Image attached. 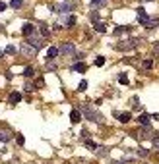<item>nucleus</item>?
<instances>
[{
	"mask_svg": "<svg viewBox=\"0 0 159 164\" xmlns=\"http://www.w3.org/2000/svg\"><path fill=\"white\" fill-rule=\"evenodd\" d=\"M23 76H25V77H33V68H31V66H27V68L23 69Z\"/></svg>",
	"mask_w": 159,
	"mask_h": 164,
	"instance_id": "aec40b11",
	"label": "nucleus"
},
{
	"mask_svg": "<svg viewBox=\"0 0 159 164\" xmlns=\"http://www.w3.org/2000/svg\"><path fill=\"white\" fill-rule=\"evenodd\" d=\"M2 54H4V52H2V50H0V58H2Z\"/></svg>",
	"mask_w": 159,
	"mask_h": 164,
	"instance_id": "4c0bfd02",
	"label": "nucleus"
},
{
	"mask_svg": "<svg viewBox=\"0 0 159 164\" xmlns=\"http://www.w3.org/2000/svg\"><path fill=\"white\" fill-rule=\"evenodd\" d=\"M82 112H83V116H85V120H91V122H101L103 120L101 114L97 112V110H93L89 104H83V106H82Z\"/></svg>",
	"mask_w": 159,
	"mask_h": 164,
	"instance_id": "f257e3e1",
	"label": "nucleus"
},
{
	"mask_svg": "<svg viewBox=\"0 0 159 164\" xmlns=\"http://www.w3.org/2000/svg\"><path fill=\"white\" fill-rule=\"evenodd\" d=\"M21 54H23V56H35V54H37V48L25 41V43L21 44Z\"/></svg>",
	"mask_w": 159,
	"mask_h": 164,
	"instance_id": "f03ea898",
	"label": "nucleus"
},
{
	"mask_svg": "<svg viewBox=\"0 0 159 164\" xmlns=\"http://www.w3.org/2000/svg\"><path fill=\"white\" fill-rule=\"evenodd\" d=\"M72 8H74V4H70V2H68V4H58V6H52V10H54V12H58V14H68Z\"/></svg>",
	"mask_w": 159,
	"mask_h": 164,
	"instance_id": "20e7f679",
	"label": "nucleus"
},
{
	"mask_svg": "<svg viewBox=\"0 0 159 164\" xmlns=\"http://www.w3.org/2000/svg\"><path fill=\"white\" fill-rule=\"evenodd\" d=\"M118 120H120L122 124H128V122L132 120V116H130V112H122V114H118Z\"/></svg>",
	"mask_w": 159,
	"mask_h": 164,
	"instance_id": "ddd939ff",
	"label": "nucleus"
},
{
	"mask_svg": "<svg viewBox=\"0 0 159 164\" xmlns=\"http://www.w3.org/2000/svg\"><path fill=\"white\" fill-rule=\"evenodd\" d=\"M107 0H91V6L95 8V6H101V4H105Z\"/></svg>",
	"mask_w": 159,
	"mask_h": 164,
	"instance_id": "5701e85b",
	"label": "nucleus"
},
{
	"mask_svg": "<svg viewBox=\"0 0 159 164\" xmlns=\"http://www.w3.org/2000/svg\"><path fill=\"white\" fill-rule=\"evenodd\" d=\"M97 154H99V157H105V154H107V149H105V147H99V149H97Z\"/></svg>",
	"mask_w": 159,
	"mask_h": 164,
	"instance_id": "c85d7f7f",
	"label": "nucleus"
},
{
	"mask_svg": "<svg viewBox=\"0 0 159 164\" xmlns=\"http://www.w3.org/2000/svg\"><path fill=\"white\" fill-rule=\"evenodd\" d=\"M21 4H23V0H10V6L12 8H21Z\"/></svg>",
	"mask_w": 159,
	"mask_h": 164,
	"instance_id": "6ab92c4d",
	"label": "nucleus"
},
{
	"mask_svg": "<svg viewBox=\"0 0 159 164\" xmlns=\"http://www.w3.org/2000/svg\"><path fill=\"white\" fill-rule=\"evenodd\" d=\"M58 54H60V50H58L56 46H51V48H49V52H47V58H49V60H52V58H56Z\"/></svg>",
	"mask_w": 159,
	"mask_h": 164,
	"instance_id": "9b49d317",
	"label": "nucleus"
},
{
	"mask_svg": "<svg viewBox=\"0 0 159 164\" xmlns=\"http://www.w3.org/2000/svg\"><path fill=\"white\" fill-rule=\"evenodd\" d=\"M19 101H21V95H19V93H12V95L8 97V102H10V104H18Z\"/></svg>",
	"mask_w": 159,
	"mask_h": 164,
	"instance_id": "f8f14e48",
	"label": "nucleus"
},
{
	"mask_svg": "<svg viewBox=\"0 0 159 164\" xmlns=\"http://www.w3.org/2000/svg\"><path fill=\"white\" fill-rule=\"evenodd\" d=\"M87 89V81L83 79V81H80V85H78V91H85Z\"/></svg>",
	"mask_w": 159,
	"mask_h": 164,
	"instance_id": "412c9836",
	"label": "nucleus"
},
{
	"mask_svg": "<svg viewBox=\"0 0 159 164\" xmlns=\"http://www.w3.org/2000/svg\"><path fill=\"white\" fill-rule=\"evenodd\" d=\"M2 31H4V27H2V25H0V33H2Z\"/></svg>",
	"mask_w": 159,
	"mask_h": 164,
	"instance_id": "e433bc0d",
	"label": "nucleus"
},
{
	"mask_svg": "<svg viewBox=\"0 0 159 164\" xmlns=\"http://www.w3.org/2000/svg\"><path fill=\"white\" fill-rule=\"evenodd\" d=\"M142 66H144L146 69H149V68L153 66V62H151V60H144V62H142Z\"/></svg>",
	"mask_w": 159,
	"mask_h": 164,
	"instance_id": "a878e982",
	"label": "nucleus"
},
{
	"mask_svg": "<svg viewBox=\"0 0 159 164\" xmlns=\"http://www.w3.org/2000/svg\"><path fill=\"white\" fill-rule=\"evenodd\" d=\"M74 71H80V73H83V71H85V69H87V66H85V64L83 62H78V64H74Z\"/></svg>",
	"mask_w": 159,
	"mask_h": 164,
	"instance_id": "4468645a",
	"label": "nucleus"
},
{
	"mask_svg": "<svg viewBox=\"0 0 159 164\" xmlns=\"http://www.w3.org/2000/svg\"><path fill=\"white\" fill-rule=\"evenodd\" d=\"M23 89H25V91H27V93H31V91H33V89H35V87H33V85H31V83H27V85H25V87H23Z\"/></svg>",
	"mask_w": 159,
	"mask_h": 164,
	"instance_id": "2f4dec72",
	"label": "nucleus"
},
{
	"mask_svg": "<svg viewBox=\"0 0 159 164\" xmlns=\"http://www.w3.org/2000/svg\"><path fill=\"white\" fill-rule=\"evenodd\" d=\"M33 31H35V25H33L31 21H25V23H23V27H21V33H23L25 37H31Z\"/></svg>",
	"mask_w": 159,
	"mask_h": 164,
	"instance_id": "39448f33",
	"label": "nucleus"
},
{
	"mask_svg": "<svg viewBox=\"0 0 159 164\" xmlns=\"http://www.w3.org/2000/svg\"><path fill=\"white\" fill-rule=\"evenodd\" d=\"M147 133H151L149 127H142L140 131H138V137H147Z\"/></svg>",
	"mask_w": 159,
	"mask_h": 164,
	"instance_id": "dca6fc26",
	"label": "nucleus"
},
{
	"mask_svg": "<svg viewBox=\"0 0 159 164\" xmlns=\"http://www.w3.org/2000/svg\"><path fill=\"white\" fill-rule=\"evenodd\" d=\"M49 29H47V25H41V35H43V37H49Z\"/></svg>",
	"mask_w": 159,
	"mask_h": 164,
	"instance_id": "b1692460",
	"label": "nucleus"
},
{
	"mask_svg": "<svg viewBox=\"0 0 159 164\" xmlns=\"http://www.w3.org/2000/svg\"><path fill=\"white\" fill-rule=\"evenodd\" d=\"M85 147H87V149H91V151H97V149H99V147H97L93 141H89V139H85Z\"/></svg>",
	"mask_w": 159,
	"mask_h": 164,
	"instance_id": "a211bd4d",
	"label": "nucleus"
},
{
	"mask_svg": "<svg viewBox=\"0 0 159 164\" xmlns=\"http://www.w3.org/2000/svg\"><path fill=\"white\" fill-rule=\"evenodd\" d=\"M157 25H159V18H149V21H147L144 27H146V29H155Z\"/></svg>",
	"mask_w": 159,
	"mask_h": 164,
	"instance_id": "9d476101",
	"label": "nucleus"
},
{
	"mask_svg": "<svg viewBox=\"0 0 159 164\" xmlns=\"http://www.w3.org/2000/svg\"><path fill=\"white\" fill-rule=\"evenodd\" d=\"M147 154H149L147 149H138V157H147Z\"/></svg>",
	"mask_w": 159,
	"mask_h": 164,
	"instance_id": "393cba45",
	"label": "nucleus"
},
{
	"mask_svg": "<svg viewBox=\"0 0 159 164\" xmlns=\"http://www.w3.org/2000/svg\"><path fill=\"white\" fill-rule=\"evenodd\" d=\"M27 43L33 44V46H35L37 50L41 48V46H43V41H41V39H37V37H29V39H27Z\"/></svg>",
	"mask_w": 159,
	"mask_h": 164,
	"instance_id": "0eeeda50",
	"label": "nucleus"
},
{
	"mask_svg": "<svg viewBox=\"0 0 159 164\" xmlns=\"http://www.w3.org/2000/svg\"><path fill=\"white\" fill-rule=\"evenodd\" d=\"M68 25H76V18H74V16L68 18Z\"/></svg>",
	"mask_w": 159,
	"mask_h": 164,
	"instance_id": "7c9ffc66",
	"label": "nucleus"
},
{
	"mask_svg": "<svg viewBox=\"0 0 159 164\" xmlns=\"http://www.w3.org/2000/svg\"><path fill=\"white\" fill-rule=\"evenodd\" d=\"M95 31L105 33V31H107V25H105V23H99V21H97V23H95Z\"/></svg>",
	"mask_w": 159,
	"mask_h": 164,
	"instance_id": "f3484780",
	"label": "nucleus"
},
{
	"mask_svg": "<svg viewBox=\"0 0 159 164\" xmlns=\"http://www.w3.org/2000/svg\"><path fill=\"white\" fill-rule=\"evenodd\" d=\"M138 122H140V124H142V126H149V122H151V116H149V114H146V112H144V114H142V116H140V118H138Z\"/></svg>",
	"mask_w": 159,
	"mask_h": 164,
	"instance_id": "423d86ee",
	"label": "nucleus"
},
{
	"mask_svg": "<svg viewBox=\"0 0 159 164\" xmlns=\"http://www.w3.org/2000/svg\"><path fill=\"white\" fill-rule=\"evenodd\" d=\"M113 164H130V162H126V160H122V162H113Z\"/></svg>",
	"mask_w": 159,
	"mask_h": 164,
	"instance_id": "c9c22d12",
	"label": "nucleus"
},
{
	"mask_svg": "<svg viewBox=\"0 0 159 164\" xmlns=\"http://www.w3.org/2000/svg\"><path fill=\"white\" fill-rule=\"evenodd\" d=\"M118 81H120L122 85H126V83H128V77L124 76V73H120V76H118Z\"/></svg>",
	"mask_w": 159,
	"mask_h": 164,
	"instance_id": "bb28decb",
	"label": "nucleus"
},
{
	"mask_svg": "<svg viewBox=\"0 0 159 164\" xmlns=\"http://www.w3.org/2000/svg\"><path fill=\"white\" fill-rule=\"evenodd\" d=\"M6 52H8V54H16V46H14V44H8Z\"/></svg>",
	"mask_w": 159,
	"mask_h": 164,
	"instance_id": "4be33fe9",
	"label": "nucleus"
},
{
	"mask_svg": "<svg viewBox=\"0 0 159 164\" xmlns=\"http://www.w3.org/2000/svg\"><path fill=\"white\" fill-rule=\"evenodd\" d=\"M80 120H82V114H80V110H72V112H70V122H72V124H78Z\"/></svg>",
	"mask_w": 159,
	"mask_h": 164,
	"instance_id": "6e6552de",
	"label": "nucleus"
},
{
	"mask_svg": "<svg viewBox=\"0 0 159 164\" xmlns=\"http://www.w3.org/2000/svg\"><path fill=\"white\" fill-rule=\"evenodd\" d=\"M16 141H18V145H23V143H25V137H23V135H18Z\"/></svg>",
	"mask_w": 159,
	"mask_h": 164,
	"instance_id": "c756f323",
	"label": "nucleus"
},
{
	"mask_svg": "<svg viewBox=\"0 0 159 164\" xmlns=\"http://www.w3.org/2000/svg\"><path fill=\"white\" fill-rule=\"evenodd\" d=\"M103 64H105V58H103V56H97L95 58V66H103Z\"/></svg>",
	"mask_w": 159,
	"mask_h": 164,
	"instance_id": "cd10ccee",
	"label": "nucleus"
},
{
	"mask_svg": "<svg viewBox=\"0 0 159 164\" xmlns=\"http://www.w3.org/2000/svg\"><path fill=\"white\" fill-rule=\"evenodd\" d=\"M58 50L62 52V54H74L76 52V46H74V43H62Z\"/></svg>",
	"mask_w": 159,
	"mask_h": 164,
	"instance_id": "7ed1b4c3",
	"label": "nucleus"
},
{
	"mask_svg": "<svg viewBox=\"0 0 159 164\" xmlns=\"http://www.w3.org/2000/svg\"><path fill=\"white\" fill-rule=\"evenodd\" d=\"M12 139V133L10 131H0V141H4V143H8Z\"/></svg>",
	"mask_w": 159,
	"mask_h": 164,
	"instance_id": "2eb2a0df",
	"label": "nucleus"
},
{
	"mask_svg": "<svg viewBox=\"0 0 159 164\" xmlns=\"http://www.w3.org/2000/svg\"><path fill=\"white\" fill-rule=\"evenodd\" d=\"M153 145H155V147H157V149H159V133H157V135H155V137H153Z\"/></svg>",
	"mask_w": 159,
	"mask_h": 164,
	"instance_id": "473e14b6",
	"label": "nucleus"
},
{
	"mask_svg": "<svg viewBox=\"0 0 159 164\" xmlns=\"http://www.w3.org/2000/svg\"><path fill=\"white\" fill-rule=\"evenodd\" d=\"M132 46H136V41H126L124 44H116L118 50H128V48H132Z\"/></svg>",
	"mask_w": 159,
	"mask_h": 164,
	"instance_id": "1a4fd4ad",
	"label": "nucleus"
},
{
	"mask_svg": "<svg viewBox=\"0 0 159 164\" xmlns=\"http://www.w3.org/2000/svg\"><path fill=\"white\" fill-rule=\"evenodd\" d=\"M35 85H37V87H43L45 81H43V79H37V81H35Z\"/></svg>",
	"mask_w": 159,
	"mask_h": 164,
	"instance_id": "72a5a7b5",
	"label": "nucleus"
},
{
	"mask_svg": "<svg viewBox=\"0 0 159 164\" xmlns=\"http://www.w3.org/2000/svg\"><path fill=\"white\" fill-rule=\"evenodd\" d=\"M4 10H6V4H4V2H0V12H4Z\"/></svg>",
	"mask_w": 159,
	"mask_h": 164,
	"instance_id": "f704fd0d",
	"label": "nucleus"
},
{
	"mask_svg": "<svg viewBox=\"0 0 159 164\" xmlns=\"http://www.w3.org/2000/svg\"><path fill=\"white\" fill-rule=\"evenodd\" d=\"M140 2H149V0H140Z\"/></svg>",
	"mask_w": 159,
	"mask_h": 164,
	"instance_id": "58836bf2",
	"label": "nucleus"
}]
</instances>
